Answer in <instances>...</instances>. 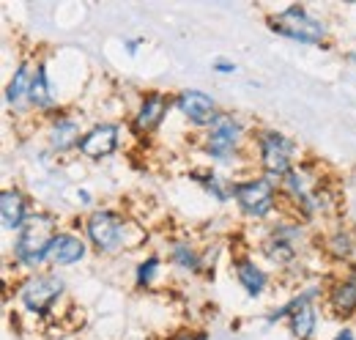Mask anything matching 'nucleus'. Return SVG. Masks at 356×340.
I'll list each match as a JSON object with an SVG mask.
<instances>
[{
    "mask_svg": "<svg viewBox=\"0 0 356 340\" xmlns=\"http://www.w3.org/2000/svg\"><path fill=\"white\" fill-rule=\"evenodd\" d=\"M58 219L52 214L36 212L31 214V219L25 222V228L17 233L14 239V261L19 266H28V269H36L39 263H44L49 247L58 236Z\"/></svg>",
    "mask_w": 356,
    "mask_h": 340,
    "instance_id": "1",
    "label": "nucleus"
},
{
    "mask_svg": "<svg viewBox=\"0 0 356 340\" xmlns=\"http://www.w3.org/2000/svg\"><path fill=\"white\" fill-rule=\"evenodd\" d=\"M293 154L296 146L277 129H261L258 132V160L261 168L271 181H282L293 170Z\"/></svg>",
    "mask_w": 356,
    "mask_h": 340,
    "instance_id": "2",
    "label": "nucleus"
},
{
    "mask_svg": "<svg viewBox=\"0 0 356 340\" xmlns=\"http://www.w3.org/2000/svg\"><path fill=\"white\" fill-rule=\"evenodd\" d=\"M268 28L280 36H288L293 42L302 44H321L326 36V28L318 17H312L305 6H288L280 14L268 17Z\"/></svg>",
    "mask_w": 356,
    "mask_h": 340,
    "instance_id": "3",
    "label": "nucleus"
},
{
    "mask_svg": "<svg viewBox=\"0 0 356 340\" xmlns=\"http://www.w3.org/2000/svg\"><path fill=\"white\" fill-rule=\"evenodd\" d=\"M233 198L238 209L252 219H266L277 209V187L271 178H247L233 184Z\"/></svg>",
    "mask_w": 356,
    "mask_h": 340,
    "instance_id": "4",
    "label": "nucleus"
},
{
    "mask_svg": "<svg viewBox=\"0 0 356 340\" xmlns=\"http://www.w3.org/2000/svg\"><path fill=\"white\" fill-rule=\"evenodd\" d=\"M244 137V127L238 118H233L230 113H220L214 118V124L206 129V146L203 151L214 160V162H233L236 151H238V143Z\"/></svg>",
    "mask_w": 356,
    "mask_h": 340,
    "instance_id": "5",
    "label": "nucleus"
},
{
    "mask_svg": "<svg viewBox=\"0 0 356 340\" xmlns=\"http://www.w3.org/2000/svg\"><path fill=\"white\" fill-rule=\"evenodd\" d=\"M66 286L58 275H31L22 286H19V302L28 313L33 316H47L55 302L63 297Z\"/></svg>",
    "mask_w": 356,
    "mask_h": 340,
    "instance_id": "6",
    "label": "nucleus"
},
{
    "mask_svg": "<svg viewBox=\"0 0 356 340\" xmlns=\"http://www.w3.org/2000/svg\"><path fill=\"white\" fill-rule=\"evenodd\" d=\"M124 231H127L124 217L110 212V209L93 212L86 222V233L99 253H115L124 245Z\"/></svg>",
    "mask_w": 356,
    "mask_h": 340,
    "instance_id": "7",
    "label": "nucleus"
},
{
    "mask_svg": "<svg viewBox=\"0 0 356 340\" xmlns=\"http://www.w3.org/2000/svg\"><path fill=\"white\" fill-rule=\"evenodd\" d=\"M118 143H121V124L102 121V124L90 127L88 132L83 134L77 151H80L86 160H104V157H110V154L118 151Z\"/></svg>",
    "mask_w": 356,
    "mask_h": 340,
    "instance_id": "8",
    "label": "nucleus"
},
{
    "mask_svg": "<svg viewBox=\"0 0 356 340\" xmlns=\"http://www.w3.org/2000/svg\"><path fill=\"white\" fill-rule=\"evenodd\" d=\"M173 107H176L189 124L203 127V129L211 127L214 118L220 116V113H217V102H214L209 93L195 91V88H192V91H181L176 99H173Z\"/></svg>",
    "mask_w": 356,
    "mask_h": 340,
    "instance_id": "9",
    "label": "nucleus"
},
{
    "mask_svg": "<svg viewBox=\"0 0 356 340\" xmlns=\"http://www.w3.org/2000/svg\"><path fill=\"white\" fill-rule=\"evenodd\" d=\"M296 236L299 225H280L261 242V253L274 266H288L296 261Z\"/></svg>",
    "mask_w": 356,
    "mask_h": 340,
    "instance_id": "10",
    "label": "nucleus"
},
{
    "mask_svg": "<svg viewBox=\"0 0 356 340\" xmlns=\"http://www.w3.org/2000/svg\"><path fill=\"white\" fill-rule=\"evenodd\" d=\"M170 107H173V102H170L165 93H159V91L145 93V96L140 99L137 113H134V121H132L134 132H137V134H151V132H156V129L162 127V121H165V116H168Z\"/></svg>",
    "mask_w": 356,
    "mask_h": 340,
    "instance_id": "11",
    "label": "nucleus"
},
{
    "mask_svg": "<svg viewBox=\"0 0 356 340\" xmlns=\"http://www.w3.org/2000/svg\"><path fill=\"white\" fill-rule=\"evenodd\" d=\"M86 258V242L77 236V233H69V231H60L49 247L47 261L52 266H74Z\"/></svg>",
    "mask_w": 356,
    "mask_h": 340,
    "instance_id": "12",
    "label": "nucleus"
},
{
    "mask_svg": "<svg viewBox=\"0 0 356 340\" xmlns=\"http://www.w3.org/2000/svg\"><path fill=\"white\" fill-rule=\"evenodd\" d=\"M0 214H3V228L19 233L25 228V222L31 219L28 198L19 190H3V195H0Z\"/></svg>",
    "mask_w": 356,
    "mask_h": 340,
    "instance_id": "13",
    "label": "nucleus"
},
{
    "mask_svg": "<svg viewBox=\"0 0 356 340\" xmlns=\"http://www.w3.org/2000/svg\"><path fill=\"white\" fill-rule=\"evenodd\" d=\"M47 140H49V148L58 151V154L72 151V148H77L80 140H83L80 124H77L74 118H69V116H60V118H55V121L49 124V129H47Z\"/></svg>",
    "mask_w": 356,
    "mask_h": 340,
    "instance_id": "14",
    "label": "nucleus"
},
{
    "mask_svg": "<svg viewBox=\"0 0 356 340\" xmlns=\"http://www.w3.org/2000/svg\"><path fill=\"white\" fill-rule=\"evenodd\" d=\"M329 307L334 316L340 318H351L356 313V275H348V277H340L337 283H332L329 288Z\"/></svg>",
    "mask_w": 356,
    "mask_h": 340,
    "instance_id": "15",
    "label": "nucleus"
},
{
    "mask_svg": "<svg viewBox=\"0 0 356 340\" xmlns=\"http://www.w3.org/2000/svg\"><path fill=\"white\" fill-rule=\"evenodd\" d=\"M233 269H236V280H238V286H241L250 297H261V294L266 291L268 277L255 261H250V258H238V261L233 263Z\"/></svg>",
    "mask_w": 356,
    "mask_h": 340,
    "instance_id": "16",
    "label": "nucleus"
},
{
    "mask_svg": "<svg viewBox=\"0 0 356 340\" xmlns=\"http://www.w3.org/2000/svg\"><path fill=\"white\" fill-rule=\"evenodd\" d=\"M28 102H31L33 110H42V113L55 110V93H52L49 80H47V63H39L36 72H33V83H31Z\"/></svg>",
    "mask_w": 356,
    "mask_h": 340,
    "instance_id": "17",
    "label": "nucleus"
},
{
    "mask_svg": "<svg viewBox=\"0 0 356 340\" xmlns=\"http://www.w3.org/2000/svg\"><path fill=\"white\" fill-rule=\"evenodd\" d=\"M31 83H33L31 63H28V61H22V63L17 66V72L11 75L8 85H6V105H8V107H17L19 102H25V99H28V93H31Z\"/></svg>",
    "mask_w": 356,
    "mask_h": 340,
    "instance_id": "18",
    "label": "nucleus"
},
{
    "mask_svg": "<svg viewBox=\"0 0 356 340\" xmlns=\"http://www.w3.org/2000/svg\"><path fill=\"white\" fill-rule=\"evenodd\" d=\"M315 321H318V316H315V304H312V302L302 304V307L291 316V332H293V338L310 340L312 335H315Z\"/></svg>",
    "mask_w": 356,
    "mask_h": 340,
    "instance_id": "19",
    "label": "nucleus"
},
{
    "mask_svg": "<svg viewBox=\"0 0 356 340\" xmlns=\"http://www.w3.org/2000/svg\"><path fill=\"white\" fill-rule=\"evenodd\" d=\"M326 250L332 258H337V261H348L356 250V239L351 231H346V228H337L334 233H329L326 236Z\"/></svg>",
    "mask_w": 356,
    "mask_h": 340,
    "instance_id": "20",
    "label": "nucleus"
},
{
    "mask_svg": "<svg viewBox=\"0 0 356 340\" xmlns=\"http://www.w3.org/2000/svg\"><path fill=\"white\" fill-rule=\"evenodd\" d=\"M197 184H203V190L209 192V195H214L217 201H230L233 198V184L230 187H225L222 181H220V176L217 173H211V170H195V173H189Z\"/></svg>",
    "mask_w": 356,
    "mask_h": 340,
    "instance_id": "21",
    "label": "nucleus"
},
{
    "mask_svg": "<svg viewBox=\"0 0 356 340\" xmlns=\"http://www.w3.org/2000/svg\"><path fill=\"white\" fill-rule=\"evenodd\" d=\"M170 261H173L176 266H181V269H186V272H200L203 263H206L189 242H176L173 250H170Z\"/></svg>",
    "mask_w": 356,
    "mask_h": 340,
    "instance_id": "22",
    "label": "nucleus"
},
{
    "mask_svg": "<svg viewBox=\"0 0 356 340\" xmlns=\"http://www.w3.org/2000/svg\"><path fill=\"white\" fill-rule=\"evenodd\" d=\"M159 269H162V261L156 258V255H148L145 261H140L137 263V272H134V277H137V286H154L156 283V277H159Z\"/></svg>",
    "mask_w": 356,
    "mask_h": 340,
    "instance_id": "23",
    "label": "nucleus"
},
{
    "mask_svg": "<svg viewBox=\"0 0 356 340\" xmlns=\"http://www.w3.org/2000/svg\"><path fill=\"white\" fill-rule=\"evenodd\" d=\"M168 340H209V332H192V330H184V332H176Z\"/></svg>",
    "mask_w": 356,
    "mask_h": 340,
    "instance_id": "24",
    "label": "nucleus"
},
{
    "mask_svg": "<svg viewBox=\"0 0 356 340\" xmlns=\"http://www.w3.org/2000/svg\"><path fill=\"white\" fill-rule=\"evenodd\" d=\"M214 72H220V75H233V72H236V63H227V61H217V63H214Z\"/></svg>",
    "mask_w": 356,
    "mask_h": 340,
    "instance_id": "25",
    "label": "nucleus"
},
{
    "mask_svg": "<svg viewBox=\"0 0 356 340\" xmlns=\"http://www.w3.org/2000/svg\"><path fill=\"white\" fill-rule=\"evenodd\" d=\"M143 44H145L143 39H132V42H127V52H129V55H134V52H137Z\"/></svg>",
    "mask_w": 356,
    "mask_h": 340,
    "instance_id": "26",
    "label": "nucleus"
},
{
    "mask_svg": "<svg viewBox=\"0 0 356 340\" xmlns=\"http://www.w3.org/2000/svg\"><path fill=\"white\" fill-rule=\"evenodd\" d=\"M334 340H356V338H354V332H351V330L346 327V330H340V332L334 335Z\"/></svg>",
    "mask_w": 356,
    "mask_h": 340,
    "instance_id": "27",
    "label": "nucleus"
},
{
    "mask_svg": "<svg viewBox=\"0 0 356 340\" xmlns=\"http://www.w3.org/2000/svg\"><path fill=\"white\" fill-rule=\"evenodd\" d=\"M77 195H80V201H83V203H90V192H88V190H80Z\"/></svg>",
    "mask_w": 356,
    "mask_h": 340,
    "instance_id": "28",
    "label": "nucleus"
}]
</instances>
